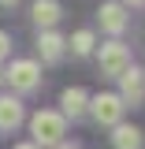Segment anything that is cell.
I'll return each mask as SVG.
<instances>
[{
  "mask_svg": "<svg viewBox=\"0 0 145 149\" xmlns=\"http://www.w3.org/2000/svg\"><path fill=\"white\" fill-rule=\"evenodd\" d=\"M30 127H34L37 146H60V138H63V116L60 112H37L30 119Z\"/></svg>",
  "mask_w": 145,
  "mask_h": 149,
  "instance_id": "obj_1",
  "label": "cell"
},
{
  "mask_svg": "<svg viewBox=\"0 0 145 149\" xmlns=\"http://www.w3.org/2000/svg\"><path fill=\"white\" fill-rule=\"evenodd\" d=\"M127 67H130V49L127 45H119V41L101 45V71L108 74V78H119Z\"/></svg>",
  "mask_w": 145,
  "mask_h": 149,
  "instance_id": "obj_2",
  "label": "cell"
},
{
  "mask_svg": "<svg viewBox=\"0 0 145 149\" xmlns=\"http://www.w3.org/2000/svg\"><path fill=\"white\" fill-rule=\"evenodd\" d=\"M15 90H37V82H41V67H37L34 60H15L11 67H8V74H4Z\"/></svg>",
  "mask_w": 145,
  "mask_h": 149,
  "instance_id": "obj_3",
  "label": "cell"
},
{
  "mask_svg": "<svg viewBox=\"0 0 145 149\" xmlns=\"http://www.w3.org/2000/svg\"><path fill=\"white\" fill-rule=\"evenodd\" d=\"M123 101L115 97V93H101V97H93V116H97V123H104V127H115L119 123V116H123Z\"/></svg>",
  "mask_w": 145,
  "mask_h": 149,
  "instance_id": "obj_4",
  "label": "cell"
},
{
  "mask_svg": "<svg viewBox=\"0 0 145 149\" xmlns=\"http://www.w3.org/2000/svg\"><path fill=\"white\" fill-rule=\"evenodd\" d=\"M119 86H123V93H119V101H130V104H142L145 97V82H142V71L130 63L127 71L119 74Z\"/></svg>",
  "mask_w": 145,
  "mask_h": 149,
  "instance_id": "obj_5",
  "label": "cell"
},
{
  "mask_svg": "<svg viewBox=\"0 0 145 149\" xmlns=\"http://www.w3.org/2000/svg\"><path fill=\"white\" fill-rule=\"evenodd\" d=\"M101 26H104L108 34H123V26H127V8L115 4V0L101 4Z\"/></svg>",
  "mask_w": 145,
  "mask_h": 149,
  "instance_id": "obj_6",
  "label": "cell"
},
{
  "mask_svg": "<svg viewBox=\"0 0 145 149\" xmlns=\"http://www.w3.org/2000/svg\"><path fill=\"white\" fill-rule=\"evenodd\" d=\"M60 15H63L60 0H37L34 4V22L41 26V30H52L56 22H60Z\"/></svg>",
  "mask_w": 145,
  "mask_h": 149,
  "instance_id": "obj_7",
  "label": "cell"
},
{
  "mask_svg": "<svg viewBox=\"0 0 145 149\" xmlns=\"http://www.w3.org/2000/svg\"><path fill=\"white\" fill-rule=\"evenodd\" d=\"M22 123V104L19 97H0V130H15Z\"/></svg>",
  "mask_w": 145,
  "mask_h": 149,
  "instance_id": "obj_8",
  "label": "cell"
},
{
  "mask_svg": "<svg viewBox=\"0 0 145 149\" xmlns=\"http://www.w3.org/2000/svg\"><path fill=\"white\" fill-rule=\"evenodd\" d=\"M63 45H67V41L56 34V30H45V34H41V41H37V49H41V60L56 63V60L63 56Z\"/></svg>",
  "mask_w": 145,
  "mask_h": 149,
  "instance_id": "obj_9",
  "label": "cell"
},
{
  "mask_svg": "<svg viewBox=\"0 0 145 149\" xmlns=\"http://www.w3.org/2000/svg\"><path fill=\"white\" fill-rule=\"evenodd\" d=\"M60 104H63V112H67V116H82V112H86V90H78V86H67V90H63V97H60Z\"/></svg>",
  "mask_w": 145,
  "mask_h": 149,
  "instance_id": "obj_10",
  "label": "cell"
},
{
  "mask_svg": "<svg viewBox=\"0 0 145 149\" xmlns=\"http://www.w3.org/2000/svg\"><path fill=\"white\" fill-rule=\"evenodd\" d=\"M112 142H115V149H142V130L138 127H115Z\"/></svg>",
  "mask_w": 145,
  "mask_h": 149,
  "instance_id": "obj_11",
  "label": "cell"
},
{
  "mask_svg": "<svg viewBox=\"0 0 145 149\" xmlns=\"http://www.w3.org/2000/svg\"><path fill=\"white\" fill-rule=\"evenodd\" d=\"M71 49H74V52H78V56H86V52H93V34H89V30H78V34L71 37Z\"/></svg>",
  "mask_w": 145,
  "mask_h": 149,
  "instance_id": "obj_12",
  "label": "cell"
},
{
  "mask_svg": "<svg viewBox=\"0 0 145 149\" xmlns=\"http://www.w3.org/2000/svg\"><path fill=\"white\" fill-rule=\"evenodd\" d=\"M8 49H11V37H8V34H4V30H0V60L8 56Z\"/></svg>",
  "mask_w": 145,
  "mask_h": 149,
  "instance_id": "obj_13",
  "label": "cell"
},
{
  "mask_svg": "<svg viewBox=\"0 0 145 149\" xmlns=\"http://www.w3.org/2000/svg\"><path fill=\"white\" fill-rule=\"evenodd\" d=\"M15 149H37V146H30V142H22V146H15Z\"/></svg>",
  "mask_w": 145,
  "mask_h": 149,
  "instance_id": "obj_14",
  "label": "cell"
},
{
  "mask_svg": "<svg viewBox=\"0 0 145 149\" xmlns=\"http://www.w3.org/2000/svg\"><path fill=\"white\" fill-rule=\"evenodd\" d=\"M0 4H4V8H11V4H19V0H0Z\"/></svg>",
  "mask_w": 145,
  "mask_h": 149,
  "instance_id": "obj_15",
  "label": "cell"
},
{
  "mask_svg": "<svg viewBox=\"0 0 145 149\" xmlns=\"http://www.w3.org/2000/svg\"><path fill=\"white\" fill-rule=\"evenodd\" d=\"M127 4H134V8H138V4H145V0H127Z\"/></svg>",
  "mask_w": 145,
  "mask_h": 149,
  "instance_id": "obj_16",
  "label": "cell"
},
{
  "mask_svg": "<svg viewBox=\"0 0 145 149\" xmlns=\"http://www.w3.org/2000/svg\"><path fill=\"white\" fill-rule=\"evenodd\" d=\"M60 149H74V146H60Z\"/></svg>",
  "mask_w": 145,
  "mask_h": 149,
  "instance_id": "obj_17",
  "label": "cell"
},
{
  "mask_svg": "<svg viewBox=\"0 0 145 149\" xmlns=\"http://www.w3.org/2000/svg\"><path fill=\"white\" fill-rule=\"evenodd\" d=\"M0 82H4V74H0Z\"/></svg>",
  "mask_w": 145,
  "mask_h": 149,
  "instance_id": "obj_18",
  "label": "cell"
},
{
  "mask_svg": "<svg viewBox=\"0 0 145 149\" xmlns=\"http://www.w3.org/2000/svg\"><path fill=\"white\" fill-rule=\"evenodd\" d=\"M142 82H145V74H142Z\"/></svg>",
  "mask_w": 145,
  "mask_h": 149,
  "instance_id": "obj_19",
  "label": "cell"
}]
</instances>
